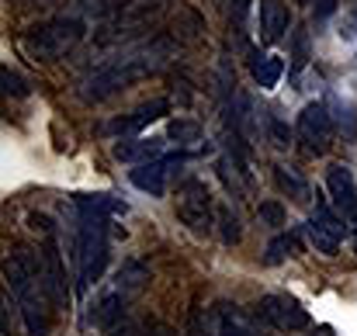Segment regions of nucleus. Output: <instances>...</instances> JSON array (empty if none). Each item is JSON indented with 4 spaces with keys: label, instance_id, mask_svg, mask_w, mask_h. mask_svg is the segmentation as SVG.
<instances>
[{
    "label": "nucleus",
    "instance_id": "412c9836",
    "mask_svg": "<svg viewBox=\"0 0 357 336\" xmlns=\"http://www.w3.org/2000/svg\"><path fill=\"white\" fill-rule=\"evenodd\" d=\"M146 281H149V270H146L139 260H125V264L119 267V274H115V288L128 291V295H135Z\"/></svg>",
    "mask_w": 357,
    "mask_h": 336
},
{
    "label": "nucleus",
    "instance_id": "39448f33",
    "mask_svg": "<svg viewBox=\"0 0 357 336\" xmlns=\"http://www.w3.org/2000/svg\"><path fill=\"white\" fill-rule=\"evenodd\" d=\"M174 212H177L181 222L188 225L191 232H198V236H208L219 225V212L212 205V194H208L205 181H198V177H188V181L177 184Z\"/></svg>",
    "mask_w": 357,
    "mask_h": 336
},
{
    "label": "nucleus",
    "instance_id": "4be33fe9",
    "mask_svg": "<svg viewBox=\"0 0 357 336\" xmlns=\"http://www.w3.org/2000/svg\"><path fill=\"white\" fill-rule=\"evenodd\" d=\"M281 73H284V59H281V56H264V59H253V77H257V84H260L264 91L278 87Z\"/></svg>",
    "mask_w": 357,
    "mask_h": 336
},
{
    "label": "nucleus",
    "instance_id": "aec40b11",
    "mask_svg": "<svg viewBox=\"0 0 357 336\" xmlns=\"http://www.w3.org/2000/svg\"><path fill=\"white\" fill-rule=\"evenodd\" d=\"M170 21H174L177 35H184V38H198V35L205 31V21L198 17V10H191V7L181 3V0L170 7Z\"/></svg>",
    "mask_w": 357,
    "mask_h": 336
},
{
    "label": "nucleus",
    "instance_id": "a211bd4d",
    "mask_svg": "<svg viewBox=\"0 0 357 336\" xmlns=\"http://www.w3.org/2000/svg\"><path fill=\"white\" fill-rule=\"evenodd\" d=\"M215 336H260V330L253 326V319H246L236 305H226L219 312V326H215Z\"/></svg>",
    "mask_w": 357,
    "mask_h": 336
},
{
    "label": "nucleus",
    "instance_id": "9d476101",
    "mask_svg": "<svg viewBox=\"0 0 357 336\" xmlns=\"http://www.w3.org/2000/svg\"><path fill=\"white\" fill-rule=\"evenodd\" d=\"M188 160V153H174V156H160V160H153V163H142V167H132L128 170V181L139 188V191H146V194H153V198H160L163 191H167V177L174 174V167H181Z\"/></svg>",
    "mask_w": 357,
    "mask_h": 336
},
{
    "label": "nucleus",
    "instance_id": "dca6fc26",
    "mask_svg": "<svg viewBox=\"0 0 357 336\" xmlns=\"http://www.w3.org/2000/svg\"><path fill=\"white\" fill-rule=\"evenodd\" d=\"M274 184H278V191H281V194H288L291 201H309V198H312L309 181H305L298 170L284 167V163H278V167H274Z\"/></svg>",
    "mask_w": 357,
    "mask_h": 336
},
{
    "label": "nucleus",
    "instance_id": "b1692460",
    "mask_svg": "<svg viewBox=\"0 0 357 336\" xmlns=\"http://www.w3.org/2000/svg\"><path fill=\"white\" fill-rule=\"evenodd\" d=\"M167 135L170 139H177V142H202V125L198 121H191V118H174L170 125H167Z\"/></svg>",
    "mask_w": 357,
    "mask_h": 336
},
{
    "label": "nucleus",
    "instance_id": "423d86ee",
    "mask_svg": "<svg viewBox=\"0 0 357 336\" xmlns=\"http://www.w3.org/2000/svg\"><path fill=\"white\" fill-rule=\"evenodd\" d=\"M253 316L260 323H267L271 330H281V333H298V330H305L312 323L309 312L302 309V302L291 298V295H264L253 305Z\"/></svg>",
    "mask_w": 357,
    "mask_h": 336
},
{
    "label": "nucleus",
    "instance_id": "f03ea898",
    "mask_svg": "<svg viewBox=\"0 0 357 336\" xmlns=\"http://www.w3.org/2000/svg\"><path fill=\"white\" fill-rule=\"evenodd\" d=\"M167 52H170V42H167V38H153L149 45L128 49L125 56L105 63V66H98V70L80 84V98H84V101H105V98L119 94L121 87H128L132 80H139V77L160 70L163 59H167Z\"/></svg>",
    "mask_w": 357,
    "mask_h": 336
},
{
    "label": "nucleus",
    "instance_id": "72a5a7b5",
    "mask_svg": "<svg viewBox=\"0 0 357 336\" xmlns=\"http://www.w3.org/2000/svg\"><path fill=\"white\" fill-rule=\"evenodd\" d=\"M17 7H52L56 0H14Z\"/></svg>",
    "mask_w": 357,
    "mask_h": 336
},
{
    "label": "nucleus",
    "instance_id": "f8f14e48",
    "mask_svg": "<svg viewBox=\"0 0 357 336\" xmlns=\"http://www.w3.org/2000/svg\"><path fill=\"white\" fill-rule=\"evenodd\" d=\"M326 191L333 198V208L344 219H357V181H354V174H351V167L333 163L326 170Z\"/></svg>",
    "mask_w": 357,
    "mask_h": 336
},
{
    "label": "nucleus",
    "instance_id": "2f4dec72",
    "mask_svg": "<svg viewBox=\"0 0 357 336\" xmlns=\"http://www.w3.org/2000/svg\"><path fill=\"white\" fill-rule=\"evenodd\" d=\"M337 10V0H316V17H330Z\"/></svg>",
    "mask_w": 357,
    "mask_h": 336
},
{
    "label": "nucleus",
    "instance_id": "393cba45",
    "mask_svg": "<svg viewBox=\"0 0 357 336\" xmlns=\"http://www.w3.org/2000/svg\"><path fill=\"white\" fill-rule=\"evenodd\" d=\"M219 232H222V243H226V246H236L239 239H243L239 215L233 208H219Z\"/></svg>",
    "mask_w": 357,
    "mask_h": 336
},
{
    "label": "nucleus",
    "instance_id": "bb28decb",
    "mask_svg": "<svg viewBox=\"0 0 357 336\" xmlns=\"http://www.w3.org/2000/svg\"><path fill=\"white\" fill-rule=\"evenodd\" d=\"M267 135H271V142H274L278 149H288V146H291V132H288V125H284L278 114H267Z\"/></svg>",
    "mask_w": 357,
    "mask_h": 336
},
{
    "label": "nucleus",
    "instance_id": "473e14b6",
    "mask_svg": "<svg viewBox=\"0 0 357 336\" xmlns=\"http://www.w3.org/2000/svg\"><path fill=\"white\" fill-rule=\"evenodd\" d=\"M188 336H205V326H202V312H191V326H188Z\"/></svg>",
    "mask_w": 357,
    "mask_h": 336
},
{
    "label": "nucleus",
    "instance_id": "a878e982",
    "mask_svg": "<svg viewBox=\"0 0 357 336\" xmlns=\"http://www.w3.org/2000/svg\"><path fill=\"white\" fill-rule=\"evenodd\" d=\"M257 215H260V222L271 225V229H281L284 225V205L281 201H260V208H257Z\"/></svg>",
    "mask_w": 357,
    "mask_h": 336
},
{
    "label": "nucleus",
    "instance_id": "c85d7f7f",
    "mask_svg": "<svg viewBox=\"0 0 357 336\" xmlns=\"http://www.w3.org/2000/svg\"><path fill=\"white\" fill-rule=\"evenodd\" d=\"M0 84H3V94H10V98H24V94H28V84H24L10 66L0 70Z\"/></svg>",
    "mask_w": 357,
    "mask_h": 336
},
{
    "label": "nucleus",
    "instance_id": "7c9ffc66",
    "mask_svg": "<svg viewBox=\"0 0 357 336\" xmlns=\"http://www.w3.org/2000/svg\"><path fill=\"white\" fill-rule=\"evenodd\" d=\"M125 336H174V330L163 323H142V326H132Z\"/></svg>",
    "mask_w": 357,
    "mask_h": 336
},
{
    "label": "nucleus",
    "instance_id": "f3484780",
    "mask_svg": "<svg viewBox=\"0 0 357 336\" xmlns=\"http://www.w3.org/2000/svg\"><path fill=\"white\" fill-rule=\"evenodd\" d=\"M77 212H98V215H125L128 205L115 194H77L73 198Z\"/></svg>",
    "mask_w": 357,
    "mask_h": 336
},
{
    "label": "nucleus",
    "instance_id": "c756f323",
    "mask_svg": "<svg viewBox=\"0 0 357 336\" xmlns=\"http://www.w3.org/2000/svg\"><path fill=\"white\" fill-rule=\"evenodd\" d=\"M250 7H253V0H229V17H233L236 31H243V24L250 17Z\"/></svg>",
    "mask_w": 357,
    "mask_h": 336
},
{
    "label": "nucleus",
    "instance_id": "7ed1b4c3",
    "mask_svg": "<svg viewBox=\"0 0 357 336\" xmlns=\"http://www.w3.org/2000/svg\"><path fill=\"white\" fill-rule=\"evenodd\" d=\"M77 215H80L73 229L77 295H87L108 264V215H98V212H77Z\"/></svg>",
    "mask_w": 357,
    "mask_h": 336
},
{
    "label": "nucleus",
    "instance_id": "9b49d317",
    "mask_svg": "<svg viewBox=\"0 0 357 336\" xmlns=\"http://www.w3.org/2000/svg\"><path fill=\"white\" fill-rule=\"evenodd\" d=\"M167 112H170V101H167V98H153V101H146V105H139V108H132V112L112 118V121L105 125V132H108V135H121V139H125V135L142 132L149 121L163 118Z\"/></svg>",
    "mask_w": 357,
    "mask_h": 336
},
{
    "label": "nucleus",
    "instance_id": "1a4fd4ad",
    "mask_svg": "<svg viewBox=\"0 0 357 336\" xmlns=\"http://www.w3.org/2000/svg\"><path fill=\"white\" fill-rule=\"evenodd\" d=\"M38 264H42V284L49 291V302L56 309H63L70 302V284H66V267H63V253H59L56 236H45V243L38 250Z\"/></svg>",
    "mask_w": 357,
    "mask_h": 336
},
{
    "label": "nucleus",
    "instance_id": "4468645a",
    "mask_svg": "<svg viewBox=\"0 0 357 336\" xmlns=\"http://www.w3.org/2000/svg\"><path fill=\"white\" fill-rule=\"evenodd\" d=\"M128 291H121V288H112V291H105L101 298H98V305H94V312H91V323L98 326V330H115L121 323V316H125V305H128Z\"/></svg>",
    "mask_w": 357,
    "mask_h": 336
},
{
    "label": "nucleus",
    "instance_id": "f257e3e1",
    "mask_svg": "<svg viewBox=\"0 0 357 336\" xmlns=\"http://www.w3.org/2000/svg\"><path fill=\"white\" fill-rule=\"evenodd\" d=\"M3 277L7 288L14 295V305L21 309L24 330L28 336H45L49 333V291L42 284V264L35 253L28 250H14L3 264Z\"/></svg>",
    "mask_w": 357,
    "mask_h": 336
},
{
    "label": "nucleus",
    "instance_id": "6e6552de",
    "mask_svg": "<svg viewBox=\"0 0 357 336\" xmlns=\"http://www.w3.org/2000/svg\"><path fill=\"white\" fill-rule=\"evenodd\" d=\"M333 114H330V105L326 101H312V105H305L302 114H298V139L305 142V149L312 153V156H319V153H326L330 149V142H333Z\"/></svg>",
    "mask_w": 357,
    "mask_h": 336
},
{
    "label": "nucleus",
    "instance_id": "2eb2a0df",
    "mask_svg": "<svg viewBox=\"0 0 357 336\" xmlns=\"http://www.w3.org/2000/svg\"><path fill=\"white\" fill-rule=\"evenodd\" d=\"M260 31L264 42H278L288 31V10L278 0H260Z\"/></svg>",
    "mask_w": 357,
    "mask_h": 336
},
{
    "label": "nucleus",
    "instance_id": "5701e85b",
    "mask_svg": "<svg viewBox=\"0 0 357 336\" xmlns=\"http://www.w3.org/2000/svg\"><path fill=\"white\" fill-rule=\"evenodd\" d=\"M298 253V239L291 236V232H278L271 243H267V250H264V264H281V260H288V257H295Z\"/></svg>",
    "mask_w": 357,
    "mask_h": 336
},
{
    "label": "nucleus",
    "instance_id": "6ab92c4d",
    "mask_svg": "<svg viewBox=\"0 0 357 336\" xmlns=\"http://www.w3.org/2000/svg\"><path fill=\"white\" fill-rule=\"evenodd\" d=\"M326 105H330L333 125L340 128V135H344L347 142H357V112H354V105L344 101V98H330Z\"/></svg>",
    "mask_w": 357,
    "mask_h": 336
},
{
    "label": "nucleus",
    "instance_id": "ddd939ff",
    "mask_svg": "<svg viewBox=\"0 0 357 336\" xmlns=\"http://www.w3.org/2000/svg\"><path fill=\"white\" fill-rule=\"evenodd\" d=\"M163 139H121L112 146V156L119 160V163H132V167H142V163H153V160H160L163 156Z\"/></svg>",
    "mask_w": 357,
    "mask_h": 336
},
{
    "label": "nucleus",
    "instance_id": "20e7f679",
    "mask_svg": "<svg viewBox=\"0 0 357 336\" xmlns=\"http://www.w3.org/2000/svg\"><path fill=\"white\" fill-rule=\"evenodd\" d=\"M80 38H84V21H77V17H52V21H42V24L28 28L21 45H24V52L31 59L52 63V59L66 56Z\"/></svg>",
    "mask_w": 357,
    "mask_h": 336
},
{
    "label": "nucleus",
    "instance_id": "cd10ccee",
    "mask_svg": "<svg viewBox=\"0 0 357 336\" xmlns=\"http://www.w3.org/2000/svg\"><path fill=\"white\" fill-rule=\"evenodd\" d=\"M309 63V35H305V28H298L295 31V56H291V77L295 73H302V66Z\"/></svg>",
    "mask_w": 357,
    "mask_h": 336
},
{
    "label": "nucleus",
    "instance_id": "0eeeda50",
    "mask_svg": "<svg viewBox=\"0 0 357 336\" xmlns=\"http://www.w3.org/2000/svg\"><path fill=\"white\" fill-rule=\"evenodd\" d=\"M344 229H347V225H344V215H340L330 201H316V208H312V215H309V222H305V232H309L316 253L333 257V253L340 250Z\"/></svg>",
    "mask_w": 357,
    "mask_h": 336
}]
</instances>
